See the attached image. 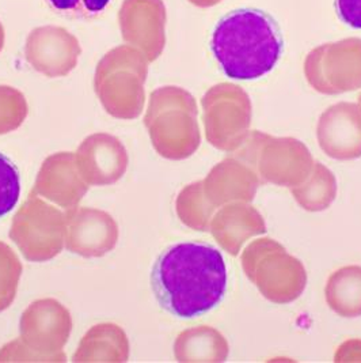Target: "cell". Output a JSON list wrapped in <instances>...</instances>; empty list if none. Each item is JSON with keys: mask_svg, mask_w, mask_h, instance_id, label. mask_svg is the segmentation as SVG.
I'll use <instances>...</instances> for the list:
<instances>
[{"mask_svg": "<svg viewBox=\"0 0 361 363\" xmlns=\"http://www.w3.org/2000/svg\"><path fill=\"white\" fill-rule=\"evenodd\" d=\"M21 198V176L17 165L0 152V218L16 208Z\"/></svg>", "mask_w": 361, "mask_h": 363, "instance_id": "25", "label": "cell"}, {"mask_svg": "<svg viewBox=\"0 0 361 363\" xmlns=\"http://www.w3.org/2000/svg\"><path fill=\"white\" fill-rule=\"evenodd\" d=\"M176 207L182 223L193 230L210 231L216 207L205 196L202 182L185 186L177 198Z\"/></svg>", "mask_w": 361, "mask_h": 363, "instance_id": "22", "label": "cell"}, {"mask_svg": "<svg viewBox=\"0 0 361 363\" xmlns=\"http://www.w3.org/2000/svg\"><path fill=\"white\" fill-rule=\"evenodd\" d=\"M304 77L312 89L337 96L361 89V38L322 44L306 56Z\"/></svg>", "mask_w": 361, "mask_h": 363, "instance_id": "9", "label": "cell"}, {"mask_svg": "<svg viewBox=\"0 0 361 363\" xmlns=\"http://www.w3.org/2000/svg\"><path fill=\"white\" fill-rule=\"evenodd\" d=\"M144 125L154 149L166 160H186L201 145L197 102L178 86H164L151 93Z\"/></svg>", "mask_w": 361, "mask_h": 363, "instance_id": "3", "label": "cell"}, {"mask_svg": "<svg viewBox=\"0 0 361 363\" xmlns=\"http://www.w3.org/2000/svg\"><path fill=\"white\" fill-rule=\"evenodd\" d=\"M328 308L345 318L361 315V267L348 265L328 278L325 289Z\"/></svg>", "mask_w": 361, "mask_h": 363, "instance_id": "20", "label": "cell"}, {"mask_svg": "<svg viewBox=\"0 0 361 363\" xmlns=\"http://www.w3.org/2000/svg\"><path fill=\"white\" fill-rule=\"evenodd\" d=\"M231 155L251 166L263 184L270 182L290 189L306 182L315 164L303 142L295 138H275L257 130L250 131Z\"/></svg>", "mask_w": 361, "mask_h": 363, "instance_id": "5", "label": "cell"}, {"mask_svg": "<svg viewBox=\"0 0 361 363\" xmlns=\"http://www.w3.org/2000/svg\"><path fill=\"white\" fill-rule=\"evenodd\" d=\"M319 147L333 160L352 161L361 157V104L338 102L318 120Z\"/></svg>", "mask_w": 361, "mask_h": 363, "instance_id": "13", "label": "cell"}, {"mask_svg": "<svg viewBox=\"0 0 361 363\" xmlns=\"http://www.w3.org/2000/svg\"><path fill=\"white\" fill-rule=\"evenodd\" d=\"M241 263L248 281L270 302L280 305L294 302L306 289L304 265L276 240L253 241L243 250Z\"/></svg>", "mask_w": 361, "mask_h": 363, "instance_id": "6", "label": "cell"}, {"mask_svg": "<svg viewBox=\"0 0 361 363\" xmlns=\"http://www.w3.org/2000/svg\"><path fill=\"white\" fill-rule=\"evenodd\" d=\"M174 352L180 362H224L229 357V343L214 328L197 327L180 333Z\"/></svg>", "mask_w": 361, "mask_h": 363, "instance_id": "19", "label": "cell"}, {"mask_svg": "<svg viewBox=\"0 0 361 363\" xmlns=\"http://www.w3.org/2000/svg\"><path fill=\"white\" fill-rule=\"evenodd\" d=\"M4 40H6V32H4V28L1 25V22H0V52L4 47Z\"/></svg>", "mask_w": 361, "mask_h": 363, "instance_id": "30", "label": "cell"}, {"mask_svg": "<svg viewBox=\"0 0 361 363\" xmlns=\"http://www.w3.org/2000/svg\"><path fill=\"white\" fill-rule=\"evenodd\" d=\"M72 327L66 308L53 299L35 301L21 320L22 343L30 350L34 361L63 362L66 346Z\"/></svg>", "mask_w": 361, "mask_h": 363, "instance_id": "10", "label": "cell"}, {"mask_svg": "<svg viewBox=\"0 0 361 363\" xmlns=\"http://www.w3.org/2000/svg\"><path fill=\"white\" fill-rule=\"evenodd\" d=\"M261 184L251 166L230 155L214 166L202 186L210 203L217 208L234 201H251Z\"/></svg>", "mask_w": 361, "mask_h": 363, "instance_id": "17", "label": "cell"}, {"mask_svg": "<svg viewBox=\"0 0 361 363\" xmlns=\"http://www.w3.org/2000/svg\"><path fill=\"white\" fill-rule=\"evenodd\" d=\"M188 1L200 9H210V7H214L216 4L222 3L223 0H188Z\"/></svg>", "mask_w": 361, "mask_h": 363, "instance_id": "29", "label": "cell"}, {"mask_svg": "<svg viewBox=\"0 0 361 363\" xmlns=\"http://www.w3.org/2000/svg\"><path fill=\"white\" fill-rule=\"evenodd\" d=\"M276 21L261 10L242 9L222 18L214 28L211 48L231 79L253 81L269 74L282 53Z\"/></svg>", "mask_w": 361, "mask_h": 363, "instance_id": "2", "label": "cell"}, {"mask_svg": "<svg viewBox=\"0 0 361 363\" xmlns=\"http://www.w3.org/2000/svg\"><path fill=\"white\" fill-rule=\"evenodd\" d=\"M147 57L131 45H118L101 60L94 75V90L105 111L115 118L133 120L144 109Z\"/></svg>", "mask_w": 361, "mask_h": 363, "instance_id": "4", "label": "cell"}, {"mask_svg": "<svg viewBox=\"0 0 361 363\" xmlns=\"http://www.w3.org/2000/svg\"><path fill=\"white\" fill-rule=\"evenodd\" d=\"M118 228L115 219L94 208H71L66 214L64 242L83 257H101L115 248Z\"/></svg>", "mask_w": 361, "mask_h": 363, "instance_id": "14", "label": "cell"}, {"mask_svg": "<svg viewBox=\"0 0 361 363\" xmlns=\"http://www.w3.org/2000/svg\"><path fill=\"white\" fill-rule=\"evenodd\" d=\"M50 9L68 19H94L99 17L112 0H45Z\"/></svg>", "mask_w": 361, "mask_h": 363, "instance_id": "26", "label": "cell"}, {"mask_svg": "<svg viewBox=\"0 0 361 363\" xmlns=\"http://www.w3.org/2000/svg\"><path fill=\"white\" fill-rule=\"evenodd\" d=\"M21 275L22 264L16 252L0 241V312L14 302Z\"/></svg>", "mask_w": 361, "mask_h": 363, "instance_id": "24", "label": "cell"}, {"mask_svg": "<svg viewBox=\"0 0 361 363\" xmlns=\"http://www.w3.org/2000/svg\"><path fill=\"white\" fill-rule=\"evenodd\" d=\"M124 41L155 62L166 47L167 11L164 0H124L118 11Z\"/></svg>", "mask_w": 361, "mask_h": 363, "instance_id": "11", "label": "cell"}, {"mask_svg": "<svg viewBox=\"0 0 361 363\" xmlns=\"http://www.w3.org/2000/svg\"><path fill=\"white\" fill-rule=\"evenodd\" d=\"M336 362H361V340H349L338 348Z\"/></svg>", "mask_w": 361, "mask_h": 363, "instance_id": "28", "label": "cell"}, {"mask_svg": "<svg viewBox=\"0 0 361 363\" xmlns=\"http://www.w3.org/2000/svg\"><path fill=\"white\" fill-rule=\"evenodd\" d=\"M66 215L47 204L32 191L19 208L10 238L30 262H48L64 247Z\"/></svg>", "mask_w": 361, "mask_h": 363, "instance_id": "8", "label": "cell"}, {"mask_svg": "<svg viewBox=\"0 0 361 363\" xmlns=\"http://www.w3.org/2000/svg\"><path fill=\"white\" fill-rule=\"evenodd\" d=\"M359 104H361V93H360V96H359Z\"/></svg>", "mask_w": 361, "mask_h": 363, "instance_id": "31", "label": "cell"}, {"mask_svg": "<svg viewBox=\"0 0 361 363\" xmlns=\"http://www.w3.org/2000/svg\"><path fill=\"white\" fill-rule=\"evenodd\" d=\"M90 185L79 173L75 152H56L41 166L34 192L71 210L82 200Z\"/></svg>", "mask_w": 361, "mask_h": 363, "instance_id": "16", "label": "cell"}, {"mask_svg": "<svg viewBox=\"0 0 361 363\" xmlns=\"http://www.w3.org/2000/svg\"><path fill=\"white\" fill-rule=\"evenodd\" d=\"M29 113L25 96L11 86L0 84V135L18 130Z\"/></svg>", "mask_w": 361, "mask_h": 363, "instance_id": "23", "label": "cell"}, {"mask_svg": "<svg viewBox=\"0 0 361 363\" xmlns=\"http://www.w3.org/2000/svg\"><path fill=\"white\" fill-rule=\"evenodd\" d=\"M216 242L231 256H238L242 247L256 235L266 233L263 215L245 201L222 206L210 225Z\"/></svg>", "mask_w": 361, "mask_h": 363, "instance_id": "18", "label": "cell"}, {"mask_svg": "<svg viewBox=\"0 0 361 363\" xmlns=\"http://www.w3.org/2000/svg\"><path fill=\"white\" fill-rule=\"evenodd\" d=\"M79 40L62 26L45 25L33 29L25 44V59L48 78L66 77L78 66Z\"/></svg>", "mask_w": 361, "mask_h": 363, "instance_id": "12", "label": "cell"}, {"mask_svg": "<svg viewBox=\"0 0 361 363\" xmlns=\"http://www.w3.org/2000/svg\"><path fill=\"white\" fill-rule=\"evenodd\" d=\"M83 180L88 185H110L127 172L128 152L124 145L109 133L90 135L75 152Z\"/></svg>", "mask_w": 361, "mask_h": 363, "instance_id": "15", "label": "cell"}, {"mask_svg": "<svg viewBox=\"0 0 361 363\" xmlns=\"http://www.w3.org/2000/svg\"><path fill=\"white\" fill-rule=\"evenodd\" d=\"M336 9L345 25L361 29V0H336Z\"/></svg>", "mask_w": 361, "mask_h": 363, "instance_id": "27", "label": "cell"}, {"mask_svg": "<svg viewBox=\"0 0 361 363\" xmlns=\"http://www.w3.org/2000/svg\"><path fill=\"white\" fill-rule=\"evenodd\" d=\"M296 203L306 211L319 213L328 208L337 196V180L331 170L321 162L314 164L309 179L291 188Z\"/></svg>", "mask_w": 361, "mask_h": 363, "instance_id": "21", "label": "cell"}, {"mask_svg": "<svg viewBox=\"0 0 361 363\" xmlns=\"http://www.w3.org/2000/svg\"><path fill=\"white\" fill-rule=\"evenodd\" d=\"M207 140L214 149L232 152L250 133L253 105L246 91L234 83L212 86L201 99Z\"/></svg>", "mask_w": 361, "mask_h": 363, "instance_id": "7", "label": "cell"}, {"mask_svg": "<svg viewBox=\"0 0 361 363\" xmlns=\"http://www.w3.org/2000/svg\"><path fill=\"white\" fill-rule=\"evenodd\" d=\"M151 286L166 312L195 318L212 311L224 297L226 263L212 245L180 242L159 255L152 267Z\"/></svg>", "mask_w": 361, "mask_h": 363, "instance_id": "1", "label": "cell"}]
</instances>
